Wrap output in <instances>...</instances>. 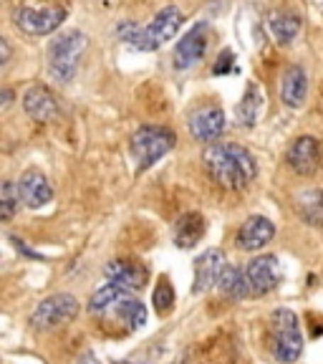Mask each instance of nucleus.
<instances>
[{"instance_id": "f257e3e1", "label": "nucleus", "mask_w": 323, "mask_h": 364, "mask_svg": "<svg viewBox=\"0 0 323 364\" xmlns=\"http://www.w3.org/2000/svg\"><path fill=\"white\" fill-rule=\"evenodd\" d=\"M202 165L222 190H243L258 177L256 157L233 142H212L202 149Z\"/></svg>"}, {"instance_id": "f03ea898", "label": "nucleus", "mask_w": 323, "mask_h": 364, "mask_svg": "<svg viewBox=\"0 0 323 364\" xmlns=\"http://www.w3.org/2000/svg\"><path fill=\"white\" fill-rule=\"evenodd\" d=\"M270 352L280 364H293L303 354V334L298 316L290 309L270 314Z\"/></svg>"}, {"instance_id": "7ed1b4c3", "label": "nucleus", "mask_w": 323, "mask_h": 364, "mask_svg": "<svg viewBox=\"0 0 323 364\" xmlns=\"http://www.w3.org/2000/svg\"><path fill=\"white\" fill-rule=\"evenodd\" d=\"M86 43H89V38L81 31H63L61 36L51 41V46H48V71H51L53 79L63 81V84L74 79L76 71H79L81 56L86 51Z\"/></svg>"}, {"instance_id": "20e7f679", "label": "nucleus", "mask_w": 323, "mask_h": 364, "mask_svg": "<svg viewBox=\"0 0 323 364\" xmlns=\"http://www.w3.org/2000/svg\"><path fill=\"white\" fill-rule=\"evenodd\" d=\"M131 154L136 159L139 170H149V167L162 159L167 152H172L177 144V136L170 127L159 124H144L131 134Z\"/></svg>"}, {"instance_id": "39448f33", "label": "nucleus", "mask_w": 323, "mask_h": 364, "mask_svg": "<svg viewBox=\"0 0 323 364\" xmlns=\"http://www.w3.org/2000/svg\"><path fill=\"white\" fill-rule=\"evenodd\" d=\"M79 299L74 294H53L38 304L31 314V326L40 331L56 329V326L71 324L79 316Z\"/></svg>"}, {"instance_id": "423d86ee", "label": "nucleus", "mask_w": 323, "mask_h": 364, "mask_svg": "<svg viewBox=\"0 0 323 364\" xmlns=\"http://www.w3.org/2000/svg\"><path fill=\"white\" fill-rule=\"evenodd\" d=\"M182 21H185V18H182L180 8H175V6L162 8L147 28H142V41H139V48H136V51H157L162 43L175 38Z\"/></svg>"}, {"instance_id": "0eeeda50", "label": "nucleus", "mask_w": 323, "mask_h": 364, "mask_svg": "<svg viewBox=\"0 0 323 364\" xmlns=\"http://www.w3.org/2000/svg\"><path fill=\"white\" fill-rule=\"evenodd\" d=\"M66 18V11L61 6H48V8H16L13 11V23L18 26V31L28 36H48L58 28Z\"/></svg>"}, {"instance_id": "6e6552de", "label": "nucleus", "mask_w": 323, "mask_h": 364, "mask_svg": "<svg viewBox=\"0 0 323 364\" xmlns=\"http://www.w3.org/2000/svg\"><path fill=\"white\" fill-rule=\"evenodd\" d=\"M285 162L288 167L301 177H311L321 170L323 165V154H321V144H318L316 136L303 134L298 139H293L285 154Z\"/></svg>"}, {"instance_id": "1a4fd4ad", "label": "nucleus", "mask_w": 323, "mask_h": 364, "mask_svg": "<svg viewBox=\"0 0 323 364\" xmlns=\"http://www.w3.org/2000/svg\"><path fill=\"white\" fill-rule=\"evenodd\" d=\"M190 134L197 139V142L204 144H212L217 142L227 129V122H225V112L215 104H207V107H199L190 114Z\"/></svg>"}, {"instance_id": "9d476101", "label": "nucleus", "mask_w": 323, "mask_h": 364, "mask_svg": "<svg viewBox=\"0 0 323 364\" xmlns=\"http://www.w3.org/2000/svg\"><path fill=\"white\" fill-rule=\"evenodd\" d=\"M245 271H248V281H250L253 296H265L283 284V268H280L278 258L270 256V253H268V256L253 258Z\"/></svg>"}, {"instance_id": "9b49d317", "label": "nucleus", "mask_w": 323, "mask_h": 364, "mask_svg": "<svg viewBox=\"0 0 323 364\" xmlns=\"http://www.w3.org/2000/svg\"><path fill=\"white\" fill-rule=\"evenodd\" d=\"M204 53H207V23H197L175 46L172 61H175L177 71H187V68L197 66L202 61Z\"/></svg>"}, {"instance_id": "f8f14e48", "label": "nucleus", "mask_w": 323, "mask_h": 364, "mask_svg": "<svg viewBox=\"0 0 323 364\" xmlns=\"http://www.w3.org/2000/svg\"><path fill=\"white\" fill-rule=\"evenodd\" d=\"M227 268V258L220 248H207L202 256L195 261V294H207L215 286H220L222 273Z\"/></svg>"}, {"instance_id": "ddd939ff", "label": "nucleus", "mask_w": 323, "mask_h": 364, "mask_svg": "<svg viewBox=\"0 0 323 364\" xmlns=\"http://www.w3.org/2000/svg\"><path fill=\"white\" fill-rule=\"evenodd\" d=\"M23 109H26V114H28L31 119L43 122V124L56 122L58 114H61L56 94H53L48 86H40V84L31 86V89L23 94Z\"/></svg>"}, {"instance_id": "4468645a", "label": "nucleus", "mask_w": 323, "mask_h": 364, "mask_svg": "<svg viewBox=\"0 0 323 364\" xmlns=\"http://www.w3.org/2000/svg\"><path fill=\"white\" fill-rule=\"evenodd\" d=\"M18 193H21V200L28 205L31 210H38L43 205H48L53 200V188L48 177L40 170H26L18 180Z\"/></svg>"}, {"instance_id": "2eb2a0df", "label": "nucleus", "mask_w": 323, "mask_h": 364, "mask_svg": "<svg viewBox=\"0 0 323 364\" xmlns=\"http://www.w3.org/2000/svg\"><path fill=\"white\" fill-rule=\"evenodd\" d=\"M104 276H106V281L114 286H121V289H126V291H139L147 284L149 271H147V266L139 261H111L104 268Z\"/></svg>"}, {"instance_id": "dca6fc26", "label": "nucleus", "mask_w": 323, "mask_h": 364, "mask_svg": "<svg viewBox=\"0 0 323 364\" xmlns=\"http://www.w3.org/2000/svg\"><path fill=\"white\" fill-rule=\"evenodd\" d=\"M275 235V225H273L268 218L263 215H253L243 223V228L235 235V243L240 250H248V253H256L263 250V245H268Z\"/></svg>"}, {"instance_id": "f3484780", "label": "nucleus", "mask_w": 323, "mask_h": 364, "mask_svg": "<svg viewBox=\"0 0 323 364\" xmlns=\"http://www.w3.org/2000/svg\"><path fill=\"white\" fill-rule=\"evenodd\" d=\"M308 97V76L301 66H288L280 76V102L290 109H301Z\"/></svg>"}, {"instance_id": "a211bd4d", "label": "nucleus", "mask_w": 323, "mask_h": 364, "mask_svg": "<svg viewBox=\"0 0 323 364\" xmlns=\"http://www.w3.org/2000/svg\"><path fill=\"white\" fill-rule=\"evenodd\" d=\"M207 223L199 213H185L180 220L175 223V245L177 248H195L202 240Z\"/></svg>"}, {"instance_id": "6ab92c4d", "label": "nucleus", "mask_w": 323, "mask_h": 364, "mask_svg": "<svg viewBox=\"0 0 323 364\" xmlns=\"http://www.w3.org/2000/svg\"><path fill=\"white\" fill-rule=\"evenodd\" d=\"M263 102H265V94H263V89L256 84V81H250L248 89H245L243 102H240V104H238V109H235L240 127H245V129H250V127H256L258 117H261Z\"/></svg>"}, {"instance_id": "aec40b11", "label": "nucleus", "mask_w": 323, "mask_h": 364, "mask_svg": "<svg viewBox=\"0 0 323 364\" xmlns=\"http://www.w3.org/2000/svg\"><path fill=\"white\" fill-rule=\"evenodd\" d=\"M217 289H220L227 299H233V301H240V299H245V296H253L250 281H248V271H243V268H238V266H230V263H227Z\"/></svg>"}, {"instance_id": "412c9836", "label": "nucleus", "mask_w": 323, "mask_h": 364, "mask_svg": "<svg viewBox=\"0 0 323 364\" xmlns=\"http://www.w3.org/2000/svg\"><path fill=\"white\" fill-rule=\"evenodd\" d=\"M268 26H270V33L275 36L278 43H290L301 31V18L290 11H273L268 16Z\"/></svg>"}, {"instance_id": "4be33fe9", "label": "nucleus", "mask_w": 323, "mask_h": 364, "mask_svg": "<svg viewBox=\"0 0 323 364\" xmlns=\"http://www.w3.org/2000/svg\"><path fill=\"white\" fill-rule=\"evenodd\" d=\"M298 215L313 228H323V190H306L298 195Z\"/></svg>"}, {"instance_id": "5701e85b", "label": "nucleus", "mask_w": 323, "mask_h": 364, "mask_svg": "<svg viewBox=\"0 0 323 364\" xmlns=\"http://www.w3.org/2000/svg\"><path fill=\"white\" fill-rule=\"evenodd\" d=\"M114 311H116V316H119L131 331L142 329V326L147 324V306H144L139 299H134L131 294L124 296V299L114 306Z\"/></svg>"}, {"instance_id": "b1692460", "label": "nucleus", "mask_w": 323, "mask_h": 364, "mask_svg": "<svg viewBox=\"0 0 323 364\" xmlns=\"http://www.w3.org/2000/svg\"><path fill=\"white\" fill-rule=\"evenodd\" d=\"M131 291L121 289V286H114V284H106L102 286V289L97 291V294L91 296V301H89V314H94V316H102V314L111 311L116 304L124 299V296H129Z\"/></svg>"}, {"instance_id": "393cba45", "label": "nucleus", "mask_w": 323, "mask_h": 364, "mask_svg": "<svg viewBox=\"0 0 323 364\" xmlns=\"http://www.w3.org/2000/svg\"><path fill=\"white\" fill-rule=\"evenodd\" d=\"M175 289H172L170 279H159L157 289H154V296H152V304H154V311L159 316H170L175 311Z\"/></svg>"}, {"instance_id": "a878e982", "label": "nucleus", "mask_w": 323, "mask_h": 364, "mask_svg": "<svg viewBox=\"0 0 323 364\" xmlns=\"http://www.w3.org/2000/svg\"><path fill=\"white\" fill-rule=\"evenodd\" d=\"M21 208V193H18V182L6 180L0 188V218L11 220Z\"/></svg>"}, {"instance_id": "bb28decb", "label": "nucleus", "mask_w": 323, "mask_h": 364, "mask_svg": "<svg viewBox=\"0 0 323 364\" xmlns=\"http://www.w3.org/2000/svg\"><path fill=\"white\" fill-rule=\"evenodd\" d=\"M0 51H3L0 63H3V66H8V61H11V43H8V38H0Z\"/></svg>"}, {"instance_id": "cd10ccee", "label": "nucleus", "mask_w": 323, "mask_h": 364, "mask_svg": "<svg viewBox=\"0 0 323 364\" xmlns=\"http://www.w3.org/2000/svg\"><path fill=\"white\" fill-rule=\"evenodd\" d=\"M76 364H104V362H102V359H99L94 352H84V354L79 357V362H76Z\"/></svg>"}, {"instance_id": "c85d7f7f", "label": "nucleus", "mask_w": 323, "mask_h": 364, "mask_svg": "<svg viewBox=\"0 0 323 364\" xmlns=\"http://www.w3.org/2000/svg\"><path fill=\"white\" fill-rule=\"evenodd\" d=\"M13 102V91L11 89H3V109H8Z\"/></svg>"}]
</instances>
